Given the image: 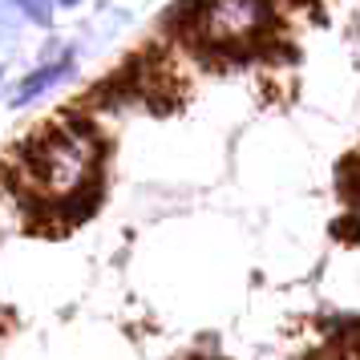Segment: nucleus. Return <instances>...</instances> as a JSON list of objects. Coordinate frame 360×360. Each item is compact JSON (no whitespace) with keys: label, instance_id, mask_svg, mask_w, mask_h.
I'll return each instance as SVG.
<instances>
[{"label":"nucleus","instance_id":"4","mask_svg":"<svg viewBox=\"0 0 360 360\" xmlns=\"http://www.w3.org/2000/svg\"><path fill=\"white\" fill-rule=\"evenodd\" d=\"M65 4H73V0H65Z\"/></svg>","mask_w":360,"mask_h":360},{"label":"nucleus","instance_id":"1","mask_svg":"<svg viewBox=\"0 0 360 360\" xmlns=\"http://www.w3.org/2000/svg\"><path fill=\"white\" fill-rule=\"evenodd\" d=\"M13 195L41 202L45 211H65L73 198L94 195L98 182V134L85 122H57L17 162Z\"/></svg>","mask_w":360,"mask_h":360},{"label":"nucleus","instance_id":"3","mask_svg":"<svg viewBox=\"0 0 360 360\" xmlns=\"http://www.w3.org/2000/svg\"><path fill=\"white\" fill-rule=\"evenodd\" d=\"M17 4H20V13L33 17L37 25H49L53 20V0H17Z\"/></svg>","mask_w":360,"mask_h":360},{"label":"nucleus","instance_id":"2","mask_svg":"<svg viewBox=\"0 0 360 360\" xmlns=\"http://www.w3.org/2000/svg\"><path fill=\"white\" fill-rule=\"evenodd\" d=\"M69 69H73L69 61H57V65H49V69H41V73H33V77H29V82L17 89V98H13V101H17V105H25V101L37 98L41 89H49V85H57L61 77H69Z\"/></svg>","mask_w":360,"mask_h":360}]
</instances>
